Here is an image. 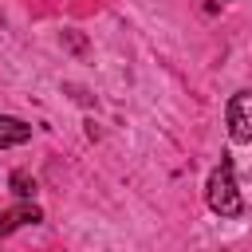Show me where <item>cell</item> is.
<instances>
[{"label":"cell","instance_id":"cell-1","mask_svg":"<svg viewBox=\"0 0 252 252\" xmlns=\"http://www.w3.org/2000/svg\"><path fill=\"white\" fill-rule=\"evenodd\" d=\"M205 201H209V209L220 213V217H240V213H244V197H240V189H236V177H232V161H228V158H220V165L209 173Z\"/></svg>","mask_w":252,"mask_h":252},{"label":"cell","instance_id":"cell-2","mask_svg":"<svg viewBox=\"0 0 252 252\" xmlns=\"http://www.w3.org/2000/svg\"><path fill=\"white\" fill-rule=\"evenodd\" d=\"M228 134L240 146L252 142V91H236L228 98Z\"/></svg>","mask_w":252,"mask_h":252},{"label":"cell","instance_id":"cell-3","mask_svg":"<svg viewBox=\"0 0 252 252\" xmlns=\"http://www.w3.org/2000/svg\"><path fill=\"white\" fill-rule=\"evenodd\" d=\"M35 224V220H43V213H39V205H32V201H24L20 209H0V236H8L12 228H20V224Z\"/></svg>","mask_w":252,"mask_h":252},{"label":"cell","instance_id":"cell-4","mask_svg":"<svg viewBox=\"0 0 252 252\" xmlns=\"http://www.w3.org/2000/svg\"><path fill=\"white\" fill-rule=\"evenodd\" d=\"M32 138V126L24 118H12V114H0V150L8 146H24Z\"/></svg>","mask_w":252,"mask_h":252},{"label":"cell","instance_id":"cell-5","mask_svg":"<svg viewBox=\"0 0 252 252\" xmlns=\"http://www.w3.org/2000/svg\"><path fill=\"white\" fill-rule=\"evenodd\" d=\"M8 185H12V193H16V197H24V201L35 193V177H32V173H24V169H16V173L8 177Z\"/></svg>","mask_w":252,"mask_h":252}]
</instances>
